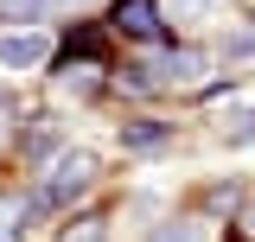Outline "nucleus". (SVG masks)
<instances>
[{
  "instance_id": "obj_1",
  "label": "nucleus",
  "mask_w": 255,
  "mask_h": 242,
  "mask_svg": "<svg viewBox=\"0 0 255 242\" xmlns=\"http://www.w3.org/2000/svg\"><path fill=\"white\" fill-rule=\"evenodd\" d=\"M96 172H102V159H96L90 147H64L58 159H51V172H45V185L26 198V211H51V204H77L83 191L96 185Z\"/></svg>"
},
{
  "instance_id": "obj_2",
  "label": "nucleus",
  "mask_w": 255,
  "mask_h": 242,
  "mask_svg": "<svg viewBox=\"0 0 255 242\" xmlns=\"http://www.w3.org/2000/svg\"><path fill=\"white\" fill-rule=\"evenodd\" d=\"M45 51H51L45 32H6V38H0V64H6V70H38Z\"/></svg>"
},
{
  "instance_id": "obj_3",
  "label": "nucleus",
  "mask_w": 255,
  "mask_h": 242,
  "mask_svg": "<svg viewBox=\"0 0 255 242\" xmlns=\"http://www.w3.org/2000/svg\"><path fill=\"white\" fill-rule=\"evenodd\" d=\"M115 26H122L128 38H153L159 32V6L153 0H122V6H115Z\"/></svg>"
},
{
  "instance_id": "obj_4",
  "label": "nucleus",
  "mask_w": 255,
  "mask_h": 242,
  "mask_svg": "<svg viewBox=\"0 0 255 242\" xmlns=\"http://www.w3.org/2000/svg\"><path fill=\"white\" fill-rule=\"evenodd\" d=\"M198 77H204V51H172V58H166V83H198Z\"/></svg>"
},
{
  "instance_id": "obj_5",
  "label": "nucleus",
  "mask_w": 255,
  "mask_h": 242,
  "mask_svg": "<svg viewBox=\"0 0 255 242\" xmlns=\"http://www.w3.org/2000/svg\"><path fill=\"white\" fill-rule=\"evenodd\" d=\"M26 198H0V242H19L26 236Z\"/></svg>"
},
{
  "instance_id": "obj_6",
  "label": "nucleus",
  "mask_w": 255,
  "mask_h": 242,
  "mask_svg": "<svg viewBox=\"0 0 255 242\" xmlns=\"http://www.w3.org/2000/svg\"><path fill=\"white\" fill-rule=\"evenodd\" d=\"M102 236H109V223H102V217H77V223H64V230H58V242H102Z\"/></svg>"
},
{
  "instance_id": "obj_7",
  "label": "nucleus",
  "mask_w": 255,
  "mask_h": 242,
  "mask_svg": "<svg viewBox=\"0 0 255 242\" xmlns=\"http://www.w3.org/2000/svg\"><path fill=\"white\" fill-rule=\"evenodd\" d=\"M45 6H51V0H0L6 19H45Z\"/></svg>"
},
{
  "instance_id": "obj_8",
  "label": "nucleus",
  "mask_w": 255,
  "mask_h": 242,
  "mask_svg": "<svg viewBox=\"0 0 255 242\" xmlns=\"http://www.w3.org/2000/svg\"><path fill=\"white\" fill-rule=\"evenodd\" d=\"M122 140H128V147H159V140H166V127H153V121H140V127H128Z\"/></svg>"
},
{
  "instance_id": "obj_9",
  "label": "nucleus",
  "mask_w": 255,
  "mask_h": 242,
  "mask_svg": "<svg viewBox=\"0 0 255 242\" xmlns=\"http://www.w3.org/2000/svg\"><path fill=\"white\" fill-rule=\"evenodd\" d=\"M147 242H198V230H191V223H159Z\"/></svg>"
},
{
  "instance_id": "obj_10",
  "label": "nucleus",
  "mask_w": 255,
  "mask_h": 242,
  "mask_svg": "<svg viewBox=\"0 0 255 242\" xmlns=\"http://www.w3.org/2000/svg\"><path fill=\"white\" fill-rule=\"evenodd\" d=\"M236 140H255V115H236V127H230Z\"/></svg>"
},
{
  "instance_id": "obj_11",
  "label": "nucleus",
  "mask_w": 255,
  "mask_h": 242,
  "mask_svg": "<svg viewBox=\"0 0 255 242\" xmlns=\"http://www.w3.org/2000/svg\"><path fill=\"white\" fill-rule=\"evenodd\" d=\"M243 236H249V242H255V217H243Z\"/></svg>"
}]
</instances>
